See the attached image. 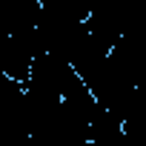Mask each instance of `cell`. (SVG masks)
Listing matches in <instances>:
<instances>
[{
	"label": "cell",
	"mask_w": 146,
	"mask_h": 146,
	"mask_svg": "<svg viewBox=\"0 0 146 146\" xmlns=\"http://www.w3.org/2000/svg\"><path fill=\"white\" fill-rule=\"evenodd\" d=\"M40 12L37 0H0V26H3L9 35L26 26H35Z\"/></svg>",
	"instance_id": "2"
},
{
	"label": "cell",
	"mask_w": 146,
	"mask_h": 146,
	"mask_svg": "<svg viewBox=\"0 0 146 146\" xmlns=\"http://www.w3.org/2000/svg\"><path fill=\"white\" fill-rule=\"evenodd\" d=\"M72 75H75V66L66 57H60L54 52H40V54H35V60L29 66V75H26L23 86L40 89V92H49V95L60 98V92H63V86L69 83Z\"/></svg>",
	"instance_id": "1"
}]
</instances>
